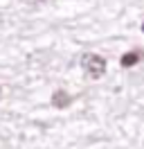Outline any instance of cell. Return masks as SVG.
I'll list each match as a JSON object with an SVG mask.
<instances>
[{
  "mask_svg": "<svg viewBox=\"0 0 144 149\" xmlns=\"http://www.w3.org/2000/svg\"><path fill=\"white\" fill-rule=\"evenodd\" d=\"M81 68L86 70L90 79H99L106 72V59L99 54H83L81 56Z\"/></svg>",
  "mask_w": 144,
  "mask_h": 149,
  "instance_id": "1",
  "label": "cell"
},
{
  "mask_svg": "<svg viewBox=\"0 0 144 149\" xmlns=\"http://www.w3.org/2000/svg\"><path fill=\"white\" fill-rule=\"evenodd\" d=\"M70 102H72V97L65 93V91H56V93L52 95V104L56 109H65V106H70Z\"/></svg>",
  "mask_w": 144,
  "mask_h": 149,
  "instance_id": "2",
  "label": "cell"
},
{
  "mask_svg": "<svg viewBox=\"0 0 144 149\" xmlns=\"http://www.w3.org/2000/svg\"><path fill=\"white\" fill-rule=\"evenodd\" d=\"M137 61H140V54H137V52H126V54L122 56L119 63L124 65V68H131V65H135Z\"/></svg>",
  "mask_w": 144,
  "mask_h": 149,
  "instance_id": "3",
  "label": "cell"
},
{
  "mask_svg": "<svg viewBox=\"0 0 144 149\" xmlns=\"http://www.w3.org/2000/svg\"><path fill=\"white\" fill-rule=\"evenodd\" d=\"M142 32H144V23H142Z\"/></svg>",
  "mask_w": 144,
  "mask_h": 149,
  "instance_id": "4",
  "label": "cell"
}]
</instances>
